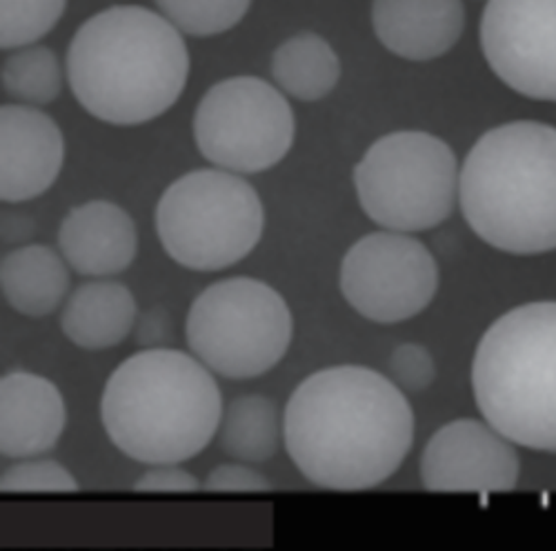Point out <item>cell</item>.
I'll list each match as a JSON object with an SVG mask.
<instances>
[{
  "instance_id": "obj_1",
  "label": "cell",
  "mask_w": 556,
  "mask_h": 551,
  "mask_svg": "<svg viewBox=\"0 0 556 551\" xmlns=\"http://www.w3.org/2000/svg\"><path fill=\"white\" fill-rule=\"evenodd\" d=\"M286 449L316 487L363 491L386 483L414 443V411L396 383L358 364L307 376L283 417Z\"/></svg>"
},
{
  "instance_id": "obj_2",
  "label": "cell",
  "mask_w": 556,
  "mask_h": 551,
  "mask_svg": "<svg viewBox=\"0 0 556 551\" xmlns=\"http://www.w3.org/2000/svg\"><path fill=\"white\" fill-rule=\"evenodd\" d=\"M65 74L74 99L94 118L134 127L169 112L190 76L182 34L141 5H114L74 34Z\"/></svg>"
},
{
  "instance_id": "obj_3",
  "label": "cell",
  "mask_w": 556,
  "mask_h": 551,
  "mask_svg": "<svg viewBox=\"0 0 556 551\" xmlns=\"http://www.w3.org/2000/svg\"><path fill=\"white\" fill-rule=\"evenodd\" d=\"M101 419L110 440L131 461L178 465L216 436L223 398L197 356L169 347L143 349L108 379Z\"/></svg>"
},
{
  "instance_id": "obj_4",
  "label": "cell",
  "mask_w": 556,
  "mask_h": 551,
  "mask_svg": "<svg viewBox=\"0 0 556 551\" xmlns=\"http://www.w3.org/2000/svg\"><path fill=\"white\" fill-rule=\"evenodd\" d=\"M458 205L472 232L498 252H554L556 127L515 120L485 131L460 165Z\"/></svg>"
},
{
  "instance_id": "obj_5",
  "label": "cell",
  "mask_w": 556,
  "mask_h": 551,
  "mask_svg": "<svg viewBox=\"0 0 556 551\" xmlns=\"http://www.w3.org/2000/svg\"><path fill=\"white\" fill-rule=\"evenodd\" d=\"M472 389L483 419L515 445L556 451V303L509 309L479 341Z\"/></svg>"
},
{
  "instance_id": "obj_6",
  "label": "cell",
  "mask_w": 556,
  "mask_h": 551,
  "mask_svg": "<svg viewBox=\"0 0 556 551\" xmlns=\"http://www.w3.org/2000/svg\"><path fill=\"white\" fill-rule=\"evenodd\" d=\"M258 192L235 171L194 169L176 178L156 205V232L172 260L192 271L241 262L263 239Z\"/></svg>"
},
{
  "instance_id": "obj_7",
  "label": "cell",
  "mask_w": 556,
  "mask_h": 551,
  "mask_svg": "<svg viewBox=\"0 0 556 551\" xmlns=\"http://www.w3.org/2000/svg\"><path fill=\"white\" fill-rule=\"evenodd\" d=\"M460 167L443 138L392 131L369 145L354 167V188L367 218L388 232H428L458 201Z\"/></svg>"
},
{
  "instance_id": "obj_8",
  "label": "cell",
  "mask_w": 556,
  "mask_h": 551,
  "mask_svg": "<svg viewBox=\"0 0 556 551\" xmlns=\"http://www.w3.org/2000/svg\"><path fill=\"white\" fill-rule=\"evenodd\" d=\"M294 318L271 285L237 276L203 290L190 307L185 336L210 372L248 381L267 374L292 345Z\"/></svg>"
},
{
  "instance_id": "obj_9",
  "label": "cell",
  "mask_w": 556,
  "mask_h": 551,
  "mask_svg": "<svg viewBox=\"0 0 556 551\" xmlns=\"http://www.w3.org/2000/svg\"><path fill=\"white\" fill-rule=\"evenodd\" d=\"M192 125L201 156L241 176L276 167L290 154L296 133V118L283 91L256 76L212 85Z\"/></svg>"
},
{
  "instance_id": "obj_10",
  "label": "cell",
  "mask_w": 556,
  "mask_h": 551,
  "mask_svg": "<svg viewBox=\"0 0 556 551\" xmlns=\"http://www.w3.org/2000/svg\"><path fill=\"white\" fill-rule=\"evenodd\" d=\"M439 290V265L412 234L375 232L356 241L341 262V294L372 323L392 325L419 316Z\"/></svg>"
},
{
  "instance_id": "obj_11",
  "label": "cell",
  "mask_w": 556,
  "mask_h": 551,
  "mask_svg": "<svg viewBox=\"0 0 556 551\" xmlns=\"http://www.w3.org/2000/svg\"><path fill=\"white\" fill-rule=\"evenodd\" d=\"M479 40L498 80L526 99L556 103V0H488Z\"/></svg>"
},
{
  "instance_id": "obj_12",
  "label": "cell",
  "mask_w": 556,
  "mask_h": 551,
  "mask_svg": "<svg viewBox=\"0 0 556 551\" xmlns=\"http://www.w3.org/2000/svg\"><path fill=\"white\" fill-rule=\"evenodd\" d=\"M519 474L515 443L488 421L458 419L443 425L421 456V480L430 491H513Z\"/></svg>"
},
{
  "instance_id": "obj_13",
  "label": "cell",
  "mask_w": 556,
  "mask_h": 551,
  "mask_svg": "<svg viewBox=\"0 0 556 551\" xmlns=\"http://www.w3.org/2000/svg\"><path fill=\"white\" fill-rule=\"evenodd\" d=\"M0 196L3 203H27L48 192L65 163V138L56 120L38 107L10 103L0 110Z\"/></svg>"
},
{
  "instance_id": "obj_14",
  "label": "cell",
  "mask_w": 556,
  "mask_h": 551,
  "mask_svg": "<svg viewBox=\"0 0 556 551\" xmlns=\"http://www.w3.org/2000/svg\"><path fill=\"white\" fill-rule=\"evenodd\" d=\"M59 249L76 273L108 279L134 262L138 252L136 222L116 203H83L63 218Z\"/></svg>"
},
{
  "instance_id": "obj_15",
  "label": "cell",
  "mask_w": 556,
  "mask_h": 551,
  "mask_svg": "<svg viewBox=\"0 0 556 551\" xmlns=\"http://www.w3.org/2000/svg\"><path fill=\"white\" fill-rule=\"evenodd\" d=\"M67 423L61 389L38 374L12 372L0 383V451L12 461L54 449Z\"/></svg>"
},
{
  "instance_id": "obj_16",
  "label": "cell",
  "mask_w": 556,
  "mask_h": 551,
  "mask_svg": "<svg viewBox=\"0 0 556 551\" xmlns=\"http://www.w3.org/2000/svg\"><path fill=\"white\" fill-rule=\"evenodd\" d=\"M372 27L399 59L426 63L445 56L466 29L463 0H375Z\"/></svg>"
},
{
  "instance_id": "obj_17",
  "label": "cell",
  "mask_w": 556,
  "mask_h": 551,
  "mask_svg": "<svg viewBox=\"0 0 556 551\" xmlns=\"http://www.w3.org/2000/svg\"><path fill=\"white\" fill-rule=\"evenodd\" d=\"M136 298L123 283L91 281L67 298L61 330L70 343L99 351L121 345L136 328Z\"/></svg>"
},
{
  "instance_id": "obj_18",
  "label": "cell",
  "mask_w": 556,
  "mask_h": 551,
  "mask_svg": "<svg viewBox=\"0 0 556 551\" xmlns=\"http://www.w3.org/2000/svg\"><path fill=\"white\" fill-rule=\"evenodd\" d=\"M70 265L48 245L12 249L0 267V285L8 305L29 318L50 316L70 292Z\"/></svg>"
},
{
  "instance_id": "obj_19",
  "label": "cell",
  "mask_w": 556,
  "mask_h": 551,
  "mask_svg": "<svg viewBox=\"0 0 556 551\" xmlns=\"http://www.w3.org/2000/svg\"><path fill=\"white\" fill-rule=\"evenodd\" d=\"M269 69L276 87L303 103L330 97L341 80L339 54L316 31L294 34L278 44Z\"/></svg>"
},
{
  "instance_id": "obj_20",
  "label": "cell",
  "mask_w": 556,
  "mask_h": 551,
  "mask_svg": "<svg viewBox=\"0 0 556 551\" xmlns=\"http://www.w3.org/2000/svg\"><path fill=\"white\" fill-rule=\"evenodd\" d=\"M220 449L239 463H265L281 440L276 405L258 394L231 400L220 419Z\"/></svg>"
},
{
  "instance_id": "obj_21",
  "label": "cell",
  "mask_w": 556,
  "mask_h": 551,
  "mask_svg": "<svg viewBox=\"0 0 556 551\" xmlns=\"http://www.w3.org/2000/svg\"><path fill=\"white\" fill-rule=\"evenodd\" d=\"M3 91L18 105L45 107L61 97L63 69L59 56L45 44H25L3 61Z\"/></svg>"
},
{
  "instance_id": "obj_22",
  "label": "cell",
  "mask_w": 556,
  "mask_h": 551,
  "mask_svg": "<svg viewBox=\"0 0 556 551\" xmlns=\"http://www.w3.org/2000/svg\"><path fill=\"white\" fill-rule=\"evenodd\" d=\"M159 12L185 36L210 38L235 29L252 0H154Z\"/></svg>"
},
{
  "instance_id": "obj_23",
  "label": "cell",
  "mask_w": 556,
  "mask_h": 551,
  "mask_svg": "<svg viewBox=\"0 0 556 551\" xmlns=\"http://www.w3.org/2000/svg\"><path fill=\"white\" fill-rule=\"evenodd\" d=\"M67 0H3L0 44L12 52L48 36L63 18Z\"/></svg>"
},
{
  "instance_id": "obj_24",
  "label": "cell",
  "mask_w": 556,
  "mask_h": 551,
  "mask_svg": "<svg viewBox=\"0 0 556 551\" xmlns=\"http://www.w3.org/2000/svg\"><path fill=\"white\" fill-rule=\"evenodd\" d=\"M0 489L8 494H72L78 491L76 478L56 461H29L12 465L3 478Z\"/></svg>"
},
{
  "instance_id": "obj_25",
  "label": "cell",
  "mask_w": 556,
  "mask_h": 551,
  "mask_svg": "<svg viewBox=\"0 0 556 551\" xmlns=\"http://www.w3.org/2000/svg\"><path fill=\"white\" fill-rule=\"evenodd\" d=\"M390 372L401 389L419 394L434 383L437 362L428 347L419 343H405L392 351Z\"/></svg>"
},
{
  "instance_id": "obj_26",
  "label": "cell",
  "mask_w": 556,
  "mask_h": 551,
  "mask_svg": "<svg viewBox=\"0 0 556 551\" xmlns=\"http://www.w3.org/2000/svg\"><path fill=\"white\" fill-rule=\"evenodd\" d=\"M205 491H269L271 483L250 465L227 463L214 467L203 480Z\"/></svg>"
},
{
  "instance_id": "obj_27",
  "label": "cell",
  "mask_w": 556,
  "mask_h": 551,
  "mask_svg": "<svg viewBox=\"0 0 556 551\" xmlns=\"http://www.w3.org/2000/svg\"><path fill=\"white\" fill-rule=\"evenodd\" d=\"M201 483L188 470L178 465H152L141 478L134 483V491H156V494H190L199 491Z\"/></svg>"
},
{
  "instance_id": "obj_28",
  "label": "cell",
  "mask_w": 556,
  "mask_h": 551,
  "mask_svg": "<svg viewBox=\"0 0 556 551\" xmlns=\"http://www.w3.org/2000/svg\"><path fill=\"white\" fill-rule=\"evenodd\" d=\"M174 338V320L167 309L152 307L136 320V343L146 349L167 347Z\"/></svg>"
},
{
  "instance_id": "obj_29",
  "label": "cell",
  "mask_w": 556,
  "mask_h": 551,
  "mask_svg": "<svg viewBox=\"0 0 556 551\" xmlns=\"http://www.w3.org/2000/svg\"><path fill=\"white\" fill-rule=\"evenodd\" d=\"M485 3H488V0H485Z\"/></svg>"
}]
</instances>
